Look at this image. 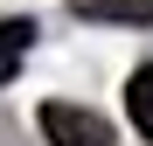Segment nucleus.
I'll list each match as a JSON object with an SVG mask.
<instances>
[{"label":"nucleus","instance_id":"obj_1","mask_svg":"<svg viewBox=\"0 0 153 146\" xmlns=\"http://www.w3.org/2000/svg\"><path fill=\"white\" fill-rule=\"evenodd\" d=\"M35 125H42V139H49V146H118V139H111V125H105L97 111L63 104V97H49V104L35 111Z\"/></svg>","mask_w":153,"mask_h":146},{"label":"nucleus","instance_id":"obj_2","mask_svg":"<svg viewBox=\"0 0 153 146\" xmlns=\"http://www.w3.org/2000/svg\"><path fill=\"white\" fill-rule=\"evenodd\" d=\"M76 21H125V28H153V0H70Z\"/></svg>","mask_w":153,"mask_h":146},{"label":"nucleus","instance_id":"obj_3","mask_svg":"<svg viewBox=\"0 0 153 146\" xmlns=\"http://www.w3.org/2000/svg\"><path fill=\"white\" fill-rule=\"evenodd\" d=\"M28 49H35V21H28V14L0 21V84H14V70L28 63Z\"/></svg>","mask_w":153,"mask_h":146},{"label":"nucleus","instance_id":"obj_4","mask_svg":"<svg viewBox=\"0 0 153 146\" xmlns=\"http://www.w3.org/2000/svg\"><path fill=\"white\" fill-rule=\"evenodd\" d=\"M125 118L139 125V139H153V63H139L125 84Z\"/></svg>","mask_w":153,"mask_h":146}]
</instances>
